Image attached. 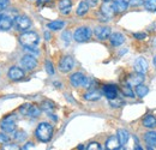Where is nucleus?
<instances>
[{
  "label": "nucleus",
  "instance_id": "nucleus-1",
  "mask_svg": "<svg viewBox=\"0 0 156 150\" xmlns=\"http://www.w3.org/2000/svg\"><path fill=\"white\" fill-rule=\"evenodd\" d=\"M35 136L41 142H49L53 136V126L48 123H41L35 131Z\"/></svg>",
  "mask_w": 156,
  "mask_h": 150
},
{
  "label": "nucleus",
  "instance_id": "nucleus-2",
  "mask_svg": "<svg viewBox=\"0 0 156 150\" xmlns=\"http://www.w3.org/2000/svg\"><path fill=\"white\" fill-rule=\"evenodd\" d=\"M20 42L25 48H35L40 42V36L35 31H25L20 36Z\"/></svg>",
  "mask_w": 156,
  "mask_h": 150
},
{
  "label": "nucleus",
  "instance_id": "nucleus-3",
  "mask_svg": "<svg viewBox=\"0 0 156 150\" xmlns=\"http://www.w3.org/2000/svg\"><path fill=\"white\" fill-rule=\"evenodd\" d=\"M70 83H71V85L75 87V88H79V87L89 88L91 80H90L88 77H85L83 73L76 72V73H73V75L70 77Z\"/></svg>",
  "mask_w": 156,
  "mask_h": 150
},
{
  "label": "nucleus",
  "instance_id": "nucleus-4",
  "mask_svg": "<svg viewBox=\"0 0 156 150\" xmlns=\"http://www.w3.org/2000/svg\"><path fill=\"white\" fill-rule=\"evenodd\" d=\"M101 19L102 22H107L109 20V18L113 17V15L115 13L114 11V5L112 1H105L102 5H101Z\"/></svg>",
  "mask_w": 156,
  "mask_h": 150
},
{
  "label": "nucleus",
  "instance_id": "nucleus-5",
  "mask_svg": "<svg viewBox=\"0 0 156 150\" xmlns=\"http://www.w3.org/2000/svg\"><path fill=\"white\" fill-rule=\"evenodd\" d=\"M90 38H91V30L88 27H80V28H78L77 30L75 31V34H73V38L77 42H85V41H88Z\"/></svg>",
  "mask_w": 156,
  "mask_h": 150
},
{
  "label": "nucleus",
  "instance_id": "nucleus-6",
  "mask_svg": "<svg viewBox=\"0 0 156 150\" xmlns=\"http://www.w3.org/2000/svg\"><path fill=\"white\" fill-rule=\"evenodd\" d=\"M73 66H75V60H73V58L71 55L64 56L60 60V62H59V70L61 72H65V73L70 72L73 69Z\"/></svg>",
  "mask_w": 156,
  "mask_h": 150
},
{
  "label": "nucleus",
  "instance_id": "nucleus-7",
  "mask_svg": "<svg viewBox=\"0 0 156 150\" xmlns=\"http://www.w3.org/2000/svg\"><path fill=\"white\" fill-rule=\"evenodd\" d=\"M0 127L2 129V131H5V132H13L16 130V118H15L13 115L6 116V118L1 121Z\"/></svg>",
  "mask_w": 156,
  "mask_h": 150
},
{
  "label": "nucleus",
  "instance_id": "nucleus-8",
  "mask_svg": "<svg viewBox=\"0 0 156 150\" xmlns=\"http://www.w3.org/2000/svg\"><path fill=\"white\" fill-rule=\"evenodd\" d=\"M20 65L25 69V70H34L36 66H37V60L30 54H27V55H23V58L20 59Z\"/></svg>",
  "mask_w": 156,
  "mask_h": 150
},
{
  "label": "nucleus",
  "instance_id": "nucleus-9",
  "mask_svg": "<svg viewBox=\"0 0 156 150\" xmlns=\"http://www.w3.org/2000/svg\"><path fill=\"white\" fill-rule=\"evenodd\" d=\"M15 24L20 30L24 31V30H27L31 27V20L27 16H17L15 18Z\"/></svg>",
  "mask_w": 156,
  "mask_h": 150
},
{
  "label": "nucleus",
  "instance_id": "nucleus-10",
  "mask_svg": "<svg viewBox=\"0 0 156 150\" xmlns=\"http://www.w3.org/2000/svg\"><path fill=\"white\" fill-rule=\"evenodd\" d=\"M133 67H135V71H136L137 73L144 75V73L148 71V62H147V60H145L144 58H142V56H140V58H137Z\"/></svg>",
  "mask_w": 156,
  "mask_h": 150
},
{
  "label": "nucleus",
  "instance_id": "nucleus-11",
  "mask_svg": "<svg viewBox=\"0 0 156 150\" xmlns=\"http://www.w3.org/2000/svg\"><path fill=\"white\" fill-rule=\"evenodd\" d=\"M94 33H95V36L98 40H107L112 35L111 34V28H108V27H98Z\"/></svg>",
  "mask_w": 156,
  "mask_h": 150
},
{
  "label": "nucleus",
  "instance_id": "nucleus-12",
  "mask_svg": "<svg viewBox=\"0 0 156 150\" xmlns=\"http://www.w3.org/2000/svg\"><path fill=\"white\" fill-rule=\"evenodd\" d=\"M24 77V71L18 66H12L9 70V78L11 80H20Z\"/></svg>",
  "mask_w": 156,
  "mask_h": 150
},
{
  "label": "nucleus",
  "instance_id": "nucleus-13",
  "mask_svg": "<svg viewBox=\"0 0 156 150\" xmlns=\"http://www.w3.org/2000/svg\"><path fill=\"white\" fill-rule=\"evenodd\" d=\"M143 80H144V76L142 75V73H133V75H131L129 78H127V85L129 87H137V85H139V84H143Z\"/></svg>",
  "mask_w": 156,
  "mask_h": 150
},
{
  "label": "nucleus",
  "instance_id": "nucleus-14",
  "mask_svg": "<svg viewBox=\"0 0 156 150\" xmlns=\"http://www.w3.org/2000/svg\"><path fill=\"white\" fill-rule=\"evenodd\" d=\"M103 94H105V96H106L108 100L115 98V97H118L117 87H115V85H112V84L105 85V87H103Z\"/></svg>",
  "mask_w": 156,
  "mask_h": 150
},
{
  "label": "nucleus",
  "instance_id": "nucleus-15",
  "mask_svg": "<svg viewBox=\"0 0 156 150\" xmlns=\"http://www.w3.org/2000/svg\"><path fill=\"white\" fill-rule=\"evenodd\" d=\"M120 145H121V144H120V142H119L118 136H112V137H109V138L107 139V142H106V148H107V150H117Z\"/></svg>",
  "mask_w": 156,
  "mask_h": 150
},
{
  "label": "nucleus",
  "instance_id": "nucleus-16",
  "mask_svg": "<svg viewBox=\"0 0 156 150\" xmlns=\"http://www.w3.org/2000/svg\"><path fill=\"white\" fill-rule=\"evenodd\" d=\"M13 25V20L9 16H2L0 18V30H10Z\"/></svg>",
  "mask_w": 156,
  "mask_h": 150
},
{
  "label": "nucleus",
  "instance_id": "nucleus-17",
  "mask_svg": "<svg viewBox=\"0 0 156 150\" xmlns=\"http://www.w3.org/2000/svg\"><path fill=\"white\" fill-rule=\"evenodd\" d=\"M109 40H111V43L113 46L118 47V46H120V45H122L125 42V36L122 34H120V33H114V34L111 35Z\"/></svg>",
  "mask_w": 156,
  "mask_h": 150
},
{
  "label": "nucleus",
  "instance_id": "nucleus-18",
  "mask_svg": "<svg viewBox=\"0 0 156 150\" xmlns=\"http://www.w3.org/2000/svg\"><path fill=\"white\" fill-rule=\"evenodd\" d=\"M143 125L148 129H154L156 127V116L153 114H148L144 119H143Z\"/></svg>",
  "mask_w": 156,
  "mask_h": 150
},
{
  "label": "nucleus",
  "instance_id": "nucleus-19",
  "mask_svg": "<svg viewBox=\"0 0 156 150\" xmlns=\"http://www.w3.org/2000/svg\"><path fill=\"white\" fill-rule=\"evenodd\" d=\"M71 6H72L71 0H60V2H59V9H60L61 13H64V15H67L71 11Z\"/></svg>",
  "mask_w": 156,
  "mask_h": 150
},
{
  "label": "nucleus",
  "instance_id": "nucleus-20",
  "mask_svg": "<svg viewBox=\"0 0 156 150\" xmlns=\"http://www.w3.org/2000/svg\"><path fill=\"white\" fill-rule=\"evenodd\" d=\"M144 139H145V142H147L148 145L156 147V132L154 131L147 132L145 136H144Z\"/></svg>",
  "mask_w": 156,
  "mask_h": 150
},
{
  "label": "nucleus",
  "instance_id": "nucleus-21",
  "mask_svg": "<svg viewBox=\"0 0 156 150\" xmlns=\"http://www.w3.org/2000/svg\"><path fill=\"white\" fill-rule=\"evenodd\" d=\"M89 7H90V6L87 4V1H80L79 5H78L77 10H76V13H77L78 16H84V15L88 13Z\"/></svg>",
  "mask_w": 156,
  "mask_h": 150
},
{
  "label": "nucleus",
  "instance_id": "nucleus-22",
  "mask_svg": "<svg viewBox=\"0 0 156 150\" xmlns=\"http://www.w3.org/2000/svg\"><path fill=\"white\" fill-rule=\"evenodd\" d=\"M84 98L88 100V101H98L101 98V93L98 90H90L84 95Z\"/></svg>",
  "mask_w": 156,
  "mask_h": 150
},
{
  "label": "nucleus",
  "instance_id": "nucleus-23",
  "mask_svg": "<svg viewBox=\"0 0 156 150\" xmlns=\"http://www.w3.org/2000/svg\"><path fill=\"white\" fill-rule=\"evenodd\" d=\"M118 138H119V142L121 145L126 144L129 142V138H130V134L126 130H118Z\"/></svg>",
  "mask_w": 156,
  "mask_h": 150
},
{
  "label": "nucleus",
  "instance_id": "nucleus-24",
  "mask_svg": "<svg viewBox=\"0 0 156 150\" xmlns=\"http://www.w3.org/2000/svg\"><path fill=\"white\" fill-rule=\"evenodd\" d=\"M113 5H114V11L120 13V12L126 11V9L129 6V2H125V1H113Z\"/></svg>",
  "mask_w": 156,
  "mask_h": 150
},
{
  "label": "nucleus",
  "instance_id": "nucleus-25",
  "mask_svg": "<svg viewBox=\"0 0 156 150\" xmlns=\"http://www.w3.org/2000/svg\"><path fill=\"white\" fill-rule=\"evenodd\" d=\"M54 108H55V106H54V103H53L52 101L46 100V101H43V102L41 103V109L47 113H52L54 111Z\"/></svg>",
  "mask_w": 156,
  "mask_h": 150
},
{
  "label": "nucleus",
  "instance_id": "nucleus-26",
  "mask_svg": "<svg viewBox=\"0 0 156 150\" xmlns=\"http://www.w3.org/2000/svg\"><path fill=\"white\" fill-rule=\"evenodd\" d=\"M64 27H65V22L62 20H53L48 23V29L51 30H61Z\"/></svg>",
  "mask_w": 156,
  "mask_h": 150
},
{
  "label": "nucleus",
  "instance_id": "nucleus-27",
  "mask_svg": "<svg viewBox=\"0 0 156 150\" xmlns=\"http://www.w3.org/2000/svg\"><path fill=\"white\" fill-rule=\"evenodd\" d=\"M40 114H41V108H40L39 106L30 105V108H29L27 115H29L31 118H37V116H40Z\"/></svg>",
  "mask_w": 156,
  "mask_h": 150
},
{
  "label": "nucleus",
  "instance_id": "nucleus-28",
  "mask_svg": "<svg viewBox=\"0 0 156 150\" xmlns=\"http://www.w3.org/2000/svg\"><path fill=\"white\" fill-rule=\"evenodd\" d=\"M149 93V89H148V87H145L144 84H139V85H137L136 87V94L137 96H139V97H144V96H147Z\"/></svg>",
  "mask_w": 156,
  "mask_h": 150
},
{
  "label": "nucleus",
  "instance_id": "nucleus-29",
  "mask_svg": "<svg viewBox=\"0 0 156 150\" xmlns=\"http://www.w3.org/2000/svg\"><path fill=\"white\" fill-rule=\"evenodd\" d=\"M144 7L150 12H156V0H145Z\"/></svg>",
  "mask_w": 156,
  "mask_h": 150
},
{
  "label": "nucleus",
  "instance_id": "nucleus-30",
  "mask_svg": "<svg viewBox=\"0 0 156 150\" xmlns=\"http://www.w3.org/2000/svg\"><path fill=\"white\" fill-rule=\"evenodd\" d=\"M122 94L125 95V96H127V97H135V93H133L132 88L129 87V85L122 87Z\"/></svg>",
  "mask_w": 156,
  "mask_h": 150
},
{
  "label": "nucleus",
  "instance_id": "nucleus-31",
  "mask_svg": "<svg viewBox=\"0 0 156 150\" xmlns=\"http://www.w3.org/2000/svg\"><path fill=\"white\" fill-rule=\"evenodd\" d=\"M25 138H27V132L17 131L15 133V141H17V142H23V141H25Z\"/></svg>",
  "mask_w": 156,
  "mask_h": 150
},
{
  "label": "nucleus",
  "instance_id": "nucleus-32",
  "mask_svg": "<svg viewBox=\"0 0 156 150\" xmlns=\"http://www.w3.org/2000/svg\"><path fill=\"white\" fill-rule=\"evenodd\" d=\"M10 142H11V138H10L9 134H6V133H0V144L6 145V144H9Z\"/></svg>",
  "mask_w": 156,
  "mask_h": 150
},
{
  "label": "nucleus",
  "instance_id": "nucleus-33",
  "mask_svg": "<svg viewBox=\"0 0 156 150\" xmlns=\"http://www.w3.org/2000/svg\"><path fill=\"white\" fill-rule=\"evenodd\" d=\"M44 66H46V71H47V73L48 75H54V67H53V64L49 61V60H47L46 61V64H44Z\"/></svg>",
  "mask_w": 156,
  "mask_h": 150
},
{
  "label": "nucleus",
  "instance_id": "nucleus-34",
  "mask_svg": "<svg viewBox=\"0 0 156 150\" xmlns=\"http://www.w3.org/2000/svg\"><path fill=\"white\" fill-rule=\"evenodd\" d=\"M109 103H111L112 107L118 108V107H120V106L122 105V101H121L119 97H115V98H113V100H109Z\"/></svg>",
  "mask_w": 156,
  "mask_h": 150
},
{
  "label": "nucleus",
  "instance_id": "nucleus-35",
  "mask_svg": "<svg viewBox=\"0 0 156 150\" xmlns=\"http://www.w3.org/2000/svg\"><path fill=\"white\" fill-rule=\"evenodd\" d=\"M87 150H101V145L98 144V142H91L88 144Z\"/></svg>",
  "mask_w": 156,
  "mask_h": 150
},
{
  "label": "nucleus",
  "instance_id": "nucleus-36",
  "mask_svg": "<svg viewBox=\"0 0 156 150\" xmlns=\"http://www.w3.org/2000/svg\"><path fill=\"white\" fill-rule=\"evenodd\" d=\"M2 150H22L17 145V144H6V145H4V148H2Z\"/></svg>",
  "mask_w": 156,
  "mask_h": 150
},
{
  "label": "nucleus",
  "instance_id": "nucleus-37",
  "mask_svg": "<svg viewBox=\"0 0 156 150\" xmlns=\"http://www.w3.org/2000/svg\"><path fill=\"white\" fill-rule=\"evenodd\" d=\"M29 108H30V105H29V103L23 105V106L20 108V112L22 113V114H24V115H27V114H28V111H29Z\"/></svg>",
  "mask_w": 156,
  "mask_h": 150
},
{
  "label": "nucleus",
  "instance_id": "nucleus-38",
  "mask_svg": "<svg viewBox=\"0 0 156 150\" xmlns=\"http://www.w3.org/2000/svg\"><path fill=\"white\" fill-rule=\"evenodd\" d=\"M9 4H10L9 0H0V11L5 10V9L9 6Z\"/></svg>",
  "mask_w": 156,
  "mask_h": 150
},
{
  "label": "nucleus",
  "instance_id": "nucleus-39",
  "mask_svg": "<svg viewBox=\"0 0 156 150\" xmlns=\"http://www.w3.org/2000/svg\"><path fill=\"white\" fill-rule=\"evenodd\" d=\"M85 1H87V4H88L89 6H91V7L98 6V2H100V0H85Z\"/></svg>",
  "mask_w": 156,
  "mask_h": 150
},
{
  "label": "nucleus",
  "instance_id": "nucleus-40",
  "mask_svg": "<svg viewBox=\"0 0 156 150\" xmlns=\"http://www.w3.org/2000/svg\"><path fill=\"white\" fill-rule=\"evenodd\" d=\"M62 40H64V41H66V42H69V41L71 40V34H70L69 31L64 33V34H62Z\"/></svg>",
  "mask_w": 156,
  "mask_h": 150
},
{
  "label": "nucleus",
  "instance_id": "nucleus-41",
  "mask_svg": "<svg viewBox=\"0 0 156 150\" xmlns=\"http://www.w3.org/2000/svg\"><path fill=\"white\" fill-rule=\"evenodd\" d=\"M133 36L138 40H143V38H147V35L145 34H143V33H136V34H133Z\"/></svg>",
  "mask_w": 156,
  "mask_h": 150
},
{
  "label": "nucleus",
  "instance_id": "nucleus-42",
  "mask_svg": "<svg viewBox=\"0 0 156 150\" xmlns=\"http://www.w3.org/2000/svg\"><path fill=\"white\" fill-rule=\"evenodd\" d=\"M130 2H131L132 5H135V4H138V5H139V4H142L143 1H142V0H131Z\"/></svg>",
  "mask_w": 156,
  "mask_h": 150
},
{
  "label": "nucleus",
  "instance_id": "nucleus-43",
  "mask_svg": "<svg viewBox=\"0 0 156 150\" xmlns=\"http://www.w3.org/2000/svg\"><path fill=\"white\" fill-rule=\"evenodd\" d=\"M135 150H143V148H142L140 145H138V144H137L136 147H135Z\"/></svg>",
  "mask_w": 156,
  "mask_h": 150
},
{
  "label": "nucleus",
  "instance_id": "nucleus-44",
  "mask_svg": "<svg viewBox=\"0 0 156 150\" xmlns=\"http://www.w3.org/2000/svg\"><path fill=\"white\" fill-rule=\"evenodd\" d=\"M113 1H125V2H129V4H130L131 0H113Z\"/></svg>",
  "mask_w": 156,
  "mask_h": 150
},
{
  "label": "nucleus",
  "instance_id": "nucleus-45",
  "mask_svg": "<svg viewBox=\"0 0 156 150\" xmlns=\"http://www.w3.org/2000/svg\"><path fill=\"white\" fill-rule=\"evenodd\" d=\"M147 149H148V150H154V149H153V147H151V145H148V147H147Z\"/></svg>",
  "mask_w": 156,
  "mask_h": 150
},
{
  "label": "nucleus",
  "instance_id": "nucleus-46",
  "mask_svg": "<svg viewBox=\"0 0 156 150\" xmlns=\"http://www.w3.org/2000/svg\"><path fill=\"white\" fill-rule=\"evenodd\" d=\"M83 149H84L83 145H79V147H78V150H83Z\"/></svg>",
  "mask_w": 156,
  "mask_h": 150
},
{
  "label": "nucleus",
  "instance_id": "nucleus-47",
  "mask_svg": "<svg viewBox=\"0 0 156 150\" xmlns=\"http://www.w3.org/2000/svg\"><path fill=\"white\" fill-rule=\"evenodd\" d=\"M117 150H126V149H125V148H122V147H119Z\"/></svg>",
  "mask_w": 156,
  "mask_h": 150
},
{
  "label": "nucleus",
  "instance_id": "nucleus-48",
  "mask_svg": "<svg viewBox=\"0 0 156 150\" xmlns=\"http://www.w3.org/2000/svg\"><path fill=\"white\" fill-rule=\"evenodd\" d=\"M154 65H155V67H156V55H155V58H154Z\"/></svg>",
  "mask_w": 156,
  "mask_h": 150
},
{
  "label": "nucleus",
  "instance_id": "nucleus-49",
  "mask_svg": "<svg viewBox=\"0 0 156 150\" xmlns=\"http://www.w3.org/2000/svg\"><path fill=\"white\" fill-rule=\"evenodd\" d=\"M1 17H2V15H0V18H1Z\"/></svg>",
  "mask_w": 156,
  "mask_h": 150
},
{
  "label": "nucleus",
  "instance_id": "nucleus-50",
  "mask_svg": "<svg viewBox=\"0 0 156 150\" xmlns=\"http://www.w3.org/2000/svg\"><path fill=\"white\" fill-rule=\"evenodd\" d=\"M39 1H43V0H39Z\"/></svg>",
  "mask_w": 156,
  "mask_h": 150
}]
</instances>
